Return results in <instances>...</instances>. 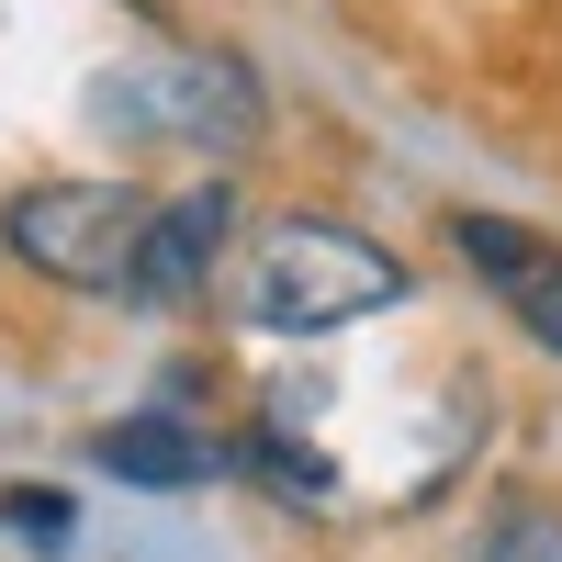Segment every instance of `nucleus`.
<instances>
[{
  "label": "nucleus",
  "instance_id": "nucleus-7",
  "mask_svg": "<svg viewBox=\"0 0 562 562\" xmlns=\"http://www.w3.org/2000/svg\"><path fill=\"white\" fill-rule=\"evenodd\" d=\"M237 473H259L270 495H293V506H338V461H326V450L293 428V405H270L259 428L237 439Z\"/></svg>",
  "mask_w": 562,
  "mask_h": 562
},
{
  "label": "nucleus",
  "instance_id": "nucleus-5",
  "mask_svg": "<svg viewBox=\"0 0 562 562\" xmlns=\"http://www.w3.org/2000/svg\"><path fill=\"white\" fill-rule=\"evenodd\" d=\"M450 248H461V270L506 304V326H518L529 349L562 360V237H540V225H518V214L461 203V214H450Z\"/></svg>",
  "mask_w": 562,
  "mask_h": 562
},
{
  "label": "nucleus",
  "instance_id": "nucleus-9",
  "mask_svg": "<svg viewBox=\"0 0 562 562\" xmlns=\"http://www.w3.org/2000/svg\"><path fill=\"white\" fill-rule=\"evenodd\" d=\"M0 529H12L23 551H68L79 540V506L57 484H0Z\"/></svg>",
  "mask_w": 562,
  "mask_h": 562
},
{
  "label": "nucleus",
  "instance_id": "nucleus-8",
  "mask_svg": "<svg viewBox=\"0 0 562 562\" xmlns=\"http://www.w3.org/2000/svg\"><path fill=\"white\" fill-rule=\"evenodd\" d=\"M473 562H562V518L540 495H506L484 518V540H473Z\"/></svg>",
  "mask_w": 562,
  "mask_h": 562
},
{
  "label": "nucleus",
  "instance_id": "nucleus-10",
  "mask_svg": "<svg viewBox=\"0 0 562 562\" xmlns=\"http://www.w3.org/2000/svg\"><path fill=\"white\" fill-rule=\"evenodd\" d=\"M124 12H135V23H169V0H124Z\"/></svg>",
  "mask_w": 562,
  "mask_h": 562
},
{
  "label": "nucleus",
  "instance_id": "nucleus-2",
  "mask_svg": "<svg viewBox=\"0 0 562 562\" xmlns=\"http://www.w3.org/2000/svg\"><path fill=\"white\" fill-rule=\"evenodd\" d=\"M90 124L124 135V147H214L248 158L270 135V90L237 45H169V57H135L113 79H90Z\"/></svg>",
  "mask_w": 562,
  "mask_h": 562
},
{
  "label": "nucleus",
  "instance_id": "nucleus-1",
  "mask_svg": "<svg viewBox=\"0 0 562 562\" xmlns=\"http://www.w3.org/2000/svg\"><path fill=\"white\" fill-rule=\"evenodd\" d=\"M416 293V270L371 237V225L349 214H270L248 259H237V326L248 338H281V349H304V338H338V326H371V315H394Z\"/></svg>",
  "mask_w": 562,
  "mask_h": 562
},
{
  "label": "nucleus",
  "instance_id": "nucleus-4",
  "mask_svg": "<svg viewBox=\"0 0 562 562\" xmlns=\"http://www.w3.org/2000/svg\"><path fill=\"white\" fill-rule=\"evenodd\" d=\"M225 248H237V180H192V192L147 203V225H135V270H124V304L180 315V304L225 270Z\"/></svg>",
  "mask_w": 562,
  "mask_h": 562
},
{
  "label": "nucleus",
  "instance_id": "nucleus-3",
  "mask_svg": "<svg viewBox=\"0 0 562 562\" xmlns=\"http://www.w3.org/2000/svg\"><path fill=\"white\" fill-rule=\"evenodd\" d=\"M135 225H147V192H135V180H23V192L0 203V259L57 281V293H124Z\"/></svg>",
  "mask_w": 562,
  "mask_h": 562
},
{
  "label": "nucleus",
  "instance_id": "nucleus-6",
  "mask_svg": "<svg viewBox=\"0 0 562 562\" xmlns=\"http://www.w3.org/2000/svg\"><path fill=\"white\" fill-rule=\"evenodd\" d=\"M90 473H113V484H135V495H192V484H225V473H237V439H203L192 416L135 405V416H113V428H90Z\"/></svg>",
  "mask_w": 562,
  "mask_h": 562
}]
</instances>
